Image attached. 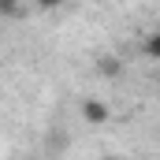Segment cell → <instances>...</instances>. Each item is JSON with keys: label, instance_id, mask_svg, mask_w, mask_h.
Instances as JSON below:
<instances>
[{"label": "cell", "instance_id": "obj_1", "mask_svg": "<svg viewBox=\"0 0 160 160\" xmlns=\"http://www.w3.org/2000/svg\"><path fill=\"white\" fill-rule=\"evenodd\" d=\"M82 119L89 123V127H104V123L112 119V112H108V104L101 97H86L82 101Z\"/></svg>", "mask_w": 160, "mask_h": 160}, {"label": "cell", "instance_id": "obj_2", "mask_svg": "<svg viewBox=\"0 0 160 160\" xmlns=\"http://www.w3.org/2000/svg\"><path fill=\"white\" fill-rule=\"evenodd\" d=\"M97 71H101L104 78H119L123 60H119V56H101V60H97Z\"/></svg>", "mask_w": 160, "mask_h": 160}, {"label": "cell", "instance_id": "obj_3", "mask_svg": "<svg viewBox=\"0 0 160 160\" xmlns=\"http://www.w3.org/2000/svg\"><path fill=\"white\" fill-rule=\"evenodd\" d=\"M142 48H145L149 60H160V34H157V30H149V34L142 38Z\"/></svg>", "mask_w": 160, "mask_h": 160}, {"label": "cell", "instance_id": "obj_4", "mask_svg": "<svg viewBox=\"0 0 160 160\" xmlns=\"http://www.w3.org/2000/svg\"><path fill=\"white\" fill-rule=\"evenodd\" d=\"M11 15H22V0H0V19H11Z\"/></svg>", "mask_w": 160, "mask_h": 160}, {"label": "cell", "instance_id": "obj_5", "mask_svg": "<svg viewBox=\"0 0 160 160\" xmlns=\"http://www.w3.org/2000/svg\"><path fill=\"white\" fill-rule=\"evenodd\" d=\"M34 4H38L41 11H56V8H63L67 0H34Z\"/></svg>", "mask_w": 160, "mask_h": 160}]
</instances>
